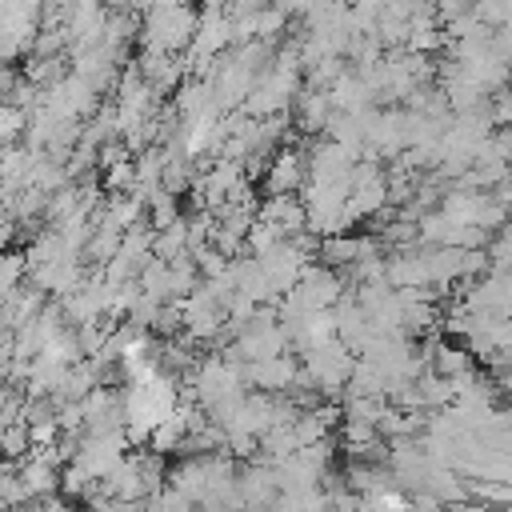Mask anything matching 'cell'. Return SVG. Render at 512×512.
<instances>
[{
    "label": "cell",
    "instance_id": "obj_1",
    "mask_svg": "<svg viewBox=\"0 0 512 512\" xmlns=\"http://www.w3.org/2000/svg\"><path fill=\"white\" fill-rule=\"evenodd\" d=\"M20 128V112L16 108H8V104H0V144L4 140H12V132Z\"/></svg>",
    "mask_w": 512,
    "mask_h": 512
}]
</instances>
